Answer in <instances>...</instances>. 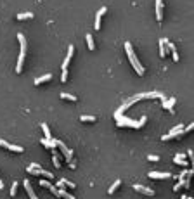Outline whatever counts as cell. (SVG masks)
Here are the masks:
<instances>
[{
	"label": "cell",
	"instance_id": "obj_1",
	"mask_svg": "<svg viewBox=\"0 0 194 199\" xmlns=\"http://www.w3.org/2000/svg\"><path fill=\"white\" fill-rule=\"evenodd\" d=\"M18 40H19V45H21V50H19V57H18V62H16V73L19 74L23 71V62H24V55H26V47H28V43H26V38L23 33H18Z\"/></svg>",
	"mask_w": 194,
	"mask_h": 199
},
{
	"label": "cell",
	"instance_id": "obj_2",
	"mask_svg": "<svg viewBox=\"0 0 194 199\" xmlns=\"http://www.w3.org/2000/svg\"><path fill=\"white\" fill-rule=\"evenodd\" d=\"M125 50H127V55H128V59H130V64L134 66V69H135L137 74H144V68L140 66V62L137 61V57L135 54H134V49H132V43L130 42H125Z\"/></svg>",
	"mask_w": 194,
	"mask_h": 199
},
{
	"label": "cell",
	"instance_id": "obj_3",
	"mask_svg": "<svg viewBox=\"0 0 194 199\" xmlns=\"http://www.w3.org/2000/svg\"><path fill=\"white\" fill-rule=\"evenodd\" d=\"M147 121V118L146 116H142V120L140 121H134V120H130V118H125V116H120L118 118V127H132V128H140L144 123Z\"/></svg>",
	"mask_w": 194,
	"mask_h": 199
},
{
	"label": "cell",
	"instance_id": "obj_4",
	"mask_svg": "<svg viewBox=\"0 0 194 199\" xmlns=\"http://www.w3.org/2000/svg\"><path fill=\"white\" fill-rule=\"evenodd\" d=\"M184 132V125H177V127L172 128V132H168L166 135H163L161 137V140H170V139H175L177 135H180Z\"/></svg>",
	"mask_w": 194,
	"mask_h": 199
},
{
	"label": "cell",
	"instance_id": "obj_5",
	"mask_svg": "<svg viewBox=\"0 0 194 199\" xmlns=\"http://www.w3.org/2000/svg\"><path fill=\"white\" fill-rule=\"evenodd\" d=\"M57 147L62 151V154H64V158L68 159V163H71V159H73V151H71V149H68V147H66V144H64V142H61V140H57Z\"/></svg>",
	"mask_w": 194,
	"mask_h": 199
},
{
	"label": "cell",
	"instance_id": "obj_6",
	"mask_svg": "<svg viewBox=\"0 0 194 199\" xmlns=\"http://www.w3.org/2000/svg\"><path fill=\"white\" fill-rule=\"evenodd\" d=\"M132 187H134V191H135V192L146 194V196H154V191H153V189H149V187H144V185H140V183H135V185H132Z\"/></svg>",
	"mask_w": 194,
	"mask_h": 199
},
{
	"label": "cell",
	"instance_id": "obj_7",
	"mask_svg": "<svg viewBox=\"0 0 194 199\" xmlns=\"http://www.w3.org/2000/svg\"><path fill=\"white\" fill-rule=\"evenodd\" d=\"M147 177H149V178H159V180H161V178H170L172 173H170V171H149Z\"/></svg>",
	"mask_w": 194,
	"mask_h": 199
},
{
	"label": "cell",
	"instance_id": "obj_8",
	"mask_svg": "<svg viewBox=\"0 0 194 199\" xmlns=\"http://www.w3.org/2000/svg\"><path fill=\"white\" fill-rule=\"evenodd\" d=\"M23 185H24V191H26V194L30 196V199H38L37 194H35V191H33V187H31V183H30V180H24Z\"/></svg>",
	"mask_w": 194,
	"mask_h": 199
},
{
	"label": "cell",
	"instance_id": "obj_9",
	"mask_svg": "<svg viewBox=\"0 0 194 199\" xmlns=\"http://www.w3.org/2000/svg\"><path fill=\"white\" fill-rule=\"evenodd\" d=\"M73 54H75V47H73V45H69V47H68V55H66V59H64V62H62V69H68L69 61H71Z\"/></svg>",
	"mask_w": 194,
	"mask_h": 199
},
{
	"label": "cell",
	"instance_id": "obj_10",
	"mask_svg": "<svg viewBox=\"0 0 194 199\" xmlns=\"http://www.w3.org/2000/svg\"><path fill=\"white\" fill-rule=\"evenodd\" d=\"M156 19H163V0H156Z\"/></svg>",
	"mask_w": 194,
	"mask_h": 199
},
{
	"label": "cell",
	"instance_id": "obj_11",
	"mask_svg": "<svg viewBox=\"0 0 194 199\" xmlns=\"http://www.w3.org/2000/svg\"><path fill=\"white\" fill-rule=\"evenodd\" d=\"M165 45H168V49H170V52L173 55V61H178V54H177V49H175V45L168 40V38H165Z\"/></svg>",
	"mask_w": 194,
	"mask_h": 199
},
{
	"label": "cell",
	"instance_id": "obj_12",
	"mask_svg": "<svg viewBox=\"0 0 194 199\" xmlns=\"http://www.w3.org/2000/svg\"><path fill=\"white\" fill-rule=\"evenodd\" d=\"M173 104H175V97H170V99H165L163 101V108L168 109L170 113H173Z\"/></svg>",
	"mask_w": 194,
	"mask_h": 199
},
{
	"label": "cell",
	"instance_id": "obj_13",
	"mask_svg": "<svg viewBox=\"0 0 194 199\" xmlns=\"http://www.w3.org/2000/svg\"><path fill=\"white\" fill-rule=\"evenodd\" d=\"M173 163L175 164H180V166H186V164H187L186 156H184V154H175V156H173Z\"/></svg>",
	"mask_w": 194,
	"mask_h": 199
},
{
	"label": "cell",
	"instance_id": "obj_14",
	"mask_svg": "<svg viewBox=\"0 0 194 199\" xmlns=\"http://www.w3.org/2000/svg\"><path fill=\"white\" fill-rule=\"evenodd\" d=\"M49 80H52V74L49 73V74H43V76H38L37 80H35V85H42V83H45V81H49Z\"/></svg>",
	"mask_w": 194,
	"mask_h": 199
},
{
	"label": "cell",
	"instance_id": "obj_15",
	"mask_svg": "<svg viewBox=\"0 0 194 199\" xmlns=\"http://www.w3.org/2000/svg\"><path fill=\"white\" fill-rule=\"evenodd\" d=\"M31 18H33V12H19V14L16 16L18 21H24V19H31Z\"/></svg>",
	"mask_w": 194,
	"mask_h": 199
},
{
	"label": "cell",
	"instance_id": "obj_16",
	"mask_svg": "<svg viewBox=\"0 0 194 199\" xmlns=\"http://www.w3.org/2000/svg\"><path fill=\"white\" fill-rule=\"evenodd\" d=\"M80 121H87V123H96L97 121V118L96 116H89V114H83V116H80Z\"/></svg>",
	"mask_w": 194,
	"mask_h": 199
},
{
	"label": "cell",
	"instance_id": "obj_17",
	"mask_svg": "<svg viewBox=\"0 0 194 199\" xmlns=\"http://www.w3.org/2000/svg\"><path fill=\"white\" fill-rule=\"evenodd\" d=\"M85 40H87V47H89V50H94V49H96V43H94L92 35H85Z\"/></svg>",
	"mask_w": 194,
	"mask_h": 199
},
{
	"label": "cell",
	"instance_id": "obj_18",
	"mask_svg": "<svg viewBox=\"0 0 194 199\" xmlns=\"http://www.w3.org/2000/svg\"><path fill=\"white\" fill-rule=\"evenodd\" d=\"M57 196H61V198H64V199H76L73 194H69V192H66L64 189H59L57 191Z\"/></svg>",
	"mask_w": 194,
	"mask_h": 199
},
{
	"label": "cell",
	"instance_id": "obj_19",
	"mask_svg": "<svg viewBox=\"0 0 194 199\" xmlns=\"http://www.w3.org/2000/svg\"><path fill=\"white\" fill-rule=\"evenodd\" d=\"M61 99H64V101H71V102H76V95H71V93H66V92H62L61 93Z\"/></svg>",
	"mask_w": 194,
	"mask_h": 199
},
{
	"label": "cell",
	"instance_id": "obj_20",
	"mask_svg": "<svg viewBox=\"0 0 194 199\" xmlns=\"http://www.w3.org/2000/svg\"><path fill=\"white\" fill-rule=\"evenodd\" d=\"M159 55H161V57H165V55H166V45H165V38H161V40H159Z\"/></svg>",
	"mask_w": 194,
	"mask_h": 199
},
{
	"label": "cell",
	"instance_id": "obj_21",
	"mask_svg": "<svg viewBox=\"0 0 194 199\" xmlns=\"http://www.w3.org/2000/svg\"><path fill=\"white\" fill-rule=\"evenodd\" d=\"M42 130H43L45 139H47V140H50V139H52V135H50V130H49V127H47V123H42Z\"/></svg>",
	"mask_w": 194,
	"mask_h": 199
},
{
	"label": "cell",
	"instance_id": "obj_22",
	"mask_svg": "<svg viewBox=\"0 0 194 199\" xmlns=\"http://www.w3.org/2000/svg\"><path fill=\"white\" fill-rule=\"evenodd\" d=\"M120 185H121V180H115V183H113V185L108 189V194H113V192H116V189L120 187Z\"/></svg>",
	"mask_w": 194,
	"mask_h": 199
},
{
	"label": "cell",
	"instance_id": "obj_23",
	"mask_svg": "<svg viewBox=\"0 0 194 199\" xmlns=\"http://www.w3.org/2000/svg\"><path fill=\"white\" fill-rule=\"evenodd\" d=\"M9 151H12V152H23L24 149L21 147V145H14V144H9V147H7Z\"/></svg>",
	"mask_w": 194,
	"mask_h": 199
},
{
	"label": "cell",
	"instance_id": "obj_24",
	"mask_svg": "<svg viewBox=\"0 0 194 199\" xmlns=\"http://www.w3.org/2000/svg\"><path fill=\"white\" fill-rule=\"evenodd\" d=\"M52 163H54V166H56V168H59V166H61V164H59V158H57V152H56V151H54V149H52Z\"/></svg>",
	"mask_w": 194,
	"mask_h": 199
},
{
	"label": "cell",
	"instance_id": "obj_25",
	"mask_svg": "<svg viewBox=\"0 0 194 199\" xmlns=\"http://www.w3.org/2000/svg\"><path fill=\"white\" fill-rule=\"evenodd\" d=\"M61 182H62V185H64V187H68V189H75V187H76V185H75L73 182L66 180V178H61Z\"/></svg>",
	"mask_w": 194,
	"mask_h": 199
},
{
	"label": "cell",
	"instance_id": "obj_26",
	"mask_svg": "<svg viewBox=\"0 0 194 199\" xmlns=\"http://www.w3.org/2000/svg\"><path fill=\"white\" fill-rule=\"evenodd\" d=\"M40 185H42V187H45V189H50V187H52L50 180H47V178H40Z\"/></svg>",
	"mask_w": 194,
	"mask_h": 199
},
{
	"label": "cell",
	"instance_id": "obj_27",
	"mask_svg": "<svg viewBox=\"0 0 194 199\" xmlns=\"http://www.w3.org/2000/svg\"><path fill=\"white\" fill-rule=\"evenodd\" d=\"M106 12H108V7H101V9H99V11H97L96 18H102V16H104V14H106Z\"/></svg>",
	"mask_w": 194,
	"mask_h": 199
},
{
	"label": "cell",
	"instance_id": "obj_28",
	"mask_svg": "<svg viewBox=\"0 0 194 199\" xmlns=\"http://www.w3.org/2000/svg\"><path fill=\"white\" fill-rule=\"evenodd\" d=\"M16 192H18V182L12 183V187H11V196H16Z\"/></svg>",
	"mask_w": 194,
	"mask_h": 199
},
{
	"label": "cell",
	"instance_id": "obj_29",
	"mask_svg": "<svg viewBox=\"0 0 194 199\" xmlns=\"http://www.w3.org/2000/svg\"><path fill=\"white\" fill-rule=\"evenodd\" d=\"M61 80H62V81L68 80V69H62V73H61Z\"/></svg>",
	"mask_w": 194,
	"mask_h": 199
},
{
	"label": "cell",
	"instance_id": "obj_30",
	"mask_svg": "<svg viewBox=\"0 0 194 199\" xmlns=\"http://www.w3.org/2000/svg\"><path fill=\"white\" fill-rule=\"evenodd\" d=\"M147 159H149V161H158V159H159V158H158V156H156V154H149V156H147Z\"/></svg>",
	"mask_w": 194,
	"mask_h": 199
},
{
	"label": "cell",
	"instance_id": "obj_31",
	"mask_svg": "<svg viewBox=\"0 0 194 199\" xmlns=\"http://www.w3.org/2000/svg\"><path fill=\"white\" fill-rule=\"evenodd\" d=\"M94 28L99 31V28H101V18H96V24H94Z\"/></svg>",
	"mask_w": 194,
	"mask_h": 199
},
{
	"label": "cell",
	"instance_id": "obj_32",
	"mask_svg": "<svg viewBox=\"0 0 194 199\" xmlns=\"http://www.w3.org/2000/svg\"><path fill=\"white\" fill-rule=\"evenodd\" d=\"M0 147H5V149H7V147H9V142L4 140V139H0Z\"/></svg>",
	"mask_w": 194,
	"mask_h": 199
},
{
	"label": "cell",
	"instance_id": "obj_33",
	"mask_svg": "<svg viewBox=\"0 0 194 199\" xmlns=\"http://www.w3.org/2000/svg\"><path fill=\"white\" fill-rule=\"evenodd\" d=\"M187 171H189V170H184V171H180V175H178V180H184V177L187 175Z\"/></svg>",
	"mask_w": 194,
	"mask_h": 199
},
{
	"label": "cell",
	"instance_id": "obj_34",
	"mask_svg": "<svg viewBox=\"0 0 194 199\" xmlns=\"http://www.w3.org/2000/svg\"><path fill=\"white\" fill-rule=\"evenodd\" d=\"M49 191H50V192H52V194H56V196H57V187H56V185H52V187H50V189H49Z\"/></svg>",
	"mask_w": 194,
	"mask_h": 199
},
{
	"label": "cell",
	"instance_id": "obj_35",
	"mask_svg": "<svg viewBox=\"0 0 194 199\" xmlns=\"http://www.w3.org/2000/svg\"><path fill=\"white\" fill-rule=\"evenodd\" d=\"M180 187H182V180H178V183H177V185H175V187H173V191H178Z\"/></svg>",
	"mask_w": 194,
	"mask_h": 199
},
{
	"label": "cell",
	"instance_id": "obj_36",
	"mask_svg": "<svg viewBox=\"0 0 194 199\" xmlns=\"http://www.w3.org/2000/svg\"><path fill=\"white\" fill-rule=\"evenodd\" d=\"M30 168H33V170H40V166L37 163H31V164H30Z\"/></svg>",
	"mask_w": 194,
	"mask_h": 199
},
{
	"label": "cell",
	"instance_id": "obj_37",
	"mask_svg": "<svg viewBox=\"0 0 194 199\" xmlns=\"http://www.w3.org/2000/svg\"><path fill=\"white\" fill-rule=\"evenodd\" d=\"M56 185H57L59 189H64V185H62V182H61V180H59V182H57V183H56Z\"/></svg>",
	"mask_w": 194,
	"mask_h": 199
},
{
	"label": "cell",
	"instance_id": "obj_38",
	"mask_svg": "<svg viewBox=\"0 0 194 199\" xmlns=\"http://www.w3.org/2000/svg\"><path fill=\"white\" fill-rule=\"evenodd\" d=\"M4 189V183H2V178H0V191Z\"/></svg>",
	"mask_w": 194,
	"mask_h": 199
},
{
	"label": "cell",
	"instance_id": "obj_39",
	"mask_svg": "<svg viewBox=\"0 0 194 199\" xmlns=\"http://www.w3.org/2000/svg\"><path fill=\"white\" fill-rule=\"evenodd\" d=\"M180 199H187V196H182V198H180Z\"/></svg>",
	"mask_w": 194,
	"mask_h": 199
}]
</instances>
